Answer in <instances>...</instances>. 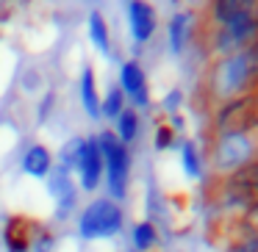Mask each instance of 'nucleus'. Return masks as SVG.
I'll return each instance as SVG.
<instances>
[{
  "label": "nucleus",
  "instance_id": "4468645a",
  "mask_svg": "<svg viewBox=\"0 0 258 252\" xmlns=\"http://www.w3.org/2000/svg\"><path fill=\"white\" fill-rule=\"evenodd\" d=\"M75 89H78V100L84 114L92 122H100V89H97V75L92 67H84L75 80Z\"/></svg>",
  "mask_w": 258,
  "mask_h": 252
},
{
  "label": "nucleus",
  "instance_id": "b1692460",
  "mask_svg": "<svg viewBox=\"0 0 258 252\" xmlns=\"http://www.w3.org/2000/svg\"><path fill=\"white\" fill-rule=\"evenodd\" d=\"M50 108H56V92H47L45 97H42V103H39V108H36V122H47V117H50Z\"/></svg>",
  "mask_w": 258,
  "mask_h": 252
},
{
  "label": "nucleus",
  "instance_id": "dca6fc26",
  "mask_svg": "<svg viewBox=\"0 0 258 252\" xmlns=\"http://www.w3.org/2000/svg\"><path fill=\"white\" fill-rule=\"evenodd\" d=\"M178 161H180V169H183V175L189 180H203V175L208 169L206 166V150L195 139H189V136H183L178 144Z\"/></svg>",
  "mask_w": 258,
  "mask_h": 252
},
{
  "label": "nucleus",
  "instance_id": "1a4fd4ad",
  "mask_svg": "<svg viewBox=\"0 0 258 252\" xmlns=\"http://www.w3.org/2000/svg\"><path fill=\"white\" fill-rule=\"evenodd\" d=\"M125 20H128V34L136 47H147L158 31V12L147 0H131L125 6Z\"/></svg>",
  "mask_w": 258,
  "mask_h": 252
},
{
  "label": "nucleus",
  "instance_id": "ddd939ff",
  "mask_svg": "<svg viewBox=\"0 0 258 252\" xmlns=\"http://www.w3.org/2000/svg\"><path fill=\"white\" fill-rule=\"evenodd\" d=\"M42 224H36L34 219H17L12 216L3 227V246L6 252H34V241L39 235Z\"/></svg>",
  "mask_w": 258,
  "mask_h": 252
},
{
  "label": "nucleus",
  "instance_id": "6ab92c4d",
  "mask_svg": "<svg viewBox=\"0 0 258 252\" xmlns=\"http://www.w3.org/2000/svg\"><path fill=\"white\" fill-rule=\"evenodd\" d=\"M84 144H86V136H84V133L70 136V139L64 141L61 147H58L56 163H58L61 169H67L70 175H75V169H78V161H81V152H84Z\"/></svg>",
  "mask_w": 258,
  "mask_h": 252
},
{
  "label": "nucleus",
  "instance_id": "9d476101",
  "mask_svg": "<svg viewBox=\"0 0 258 252\" xmlns=\"http://www.w3.org/2000/svg\"><path fill=\"white\" fill-rule=\"evenodd\" d=\"M200 31V17L191 9H180L167 20V50L172 56H183L191 45L197 42Z\"/></svg>",
  "mask_w": 258,
  "mask_h": 252
},
{
  "label": "nucleus",
  "instance_id": "20e7f679",
  "mask_svg": "<svg viewBox=\"0 0 258 252\" xmlns=\"http://www.w3.org/2000/svg\"><path fill=\"white\" fill-rule=\"evenodd\" d=\"M214 189H217V194H214L217 208L219 211H233L236 219H239L252 202H258V161L239 169L230 178L217 180Z\"/></svg>",
  "mask_w": 258,
  "mask_h": 252
},
{
  "label": "nucleus",
  "instance_id": "f8f14e48",
  "mask_svg": "<svg viewBox=\"0 0 258 252\" xmlns=\"http://www.w3.org/2000/svg\"><path fill=\"white\" fill-rule=\"evenodd\" d=\"M53 166H56V155L42 141H31L23 150V155H20V172L31 180H42L45 183L47 175L53 172Z\"/></svg>",
  "mask_w": 258,
  "mask_h": 252
},
{
  "label": "nucleus",
  "instance_id": "5701e85b",
  "mask_svg": "<svg viewBox=\"0 0 258 252\" xmlns=\"http://www.w3.org/2000/svg\"><path fill=\"white\" fill-rule=\"evenodd\" d=\"M233 227L241 230V233H247V235H255V238H258V202H252V205L247 208V211L241 213L239 219H233Z\"/></svg>",
  "mask_w": 258,
  "mask_h": 252
},
{
  "label": "nucleus",
  "instance_id": "0eeeda50",
  "mask_svg": "<svg viewBox=\"0 0 258 252\" xmlns=\"http://www.w3.org/2000/svg\"><path fill=\"white\" fill-rule=\"evenodd\" d=\"M45 186H47V194H50V200H53V219H56V222L73 219L75 213H78V202H81V189H78V183H75V178L67 169H61L56 163L53 172L47 175Z\"/></svg>",
  "mask_w": 258,
  "mask_h": 252
},
{
  "label": "nucleus",
  "instance_id": "f3484780",
  "mask_svg": "<svg viewBox=\"0 0 258 252\" xmlns=\"http://www.w3.org/2000/svg\"><path fill=\"white\" fill-rule=\"evenodd\" d=\"M161 246V233L153 219H139L131 224V252H156Z\"/></svg>",
  "mask_w": 258,
  "mask_h": 252
},
{
  "label": "nucleus",
  "instance_id": "9b49d317",
  "mask_svg": "<svg viewBox=\"0 0 258 252\" xmlns=\"http://www.w3.org/2000/svg\"><path fill=\"white\" fill-rule=\"evenodd\" d=\"M258 17V0H214L203 9V25H228Z\"/></svg>",
  "mask_w": 258,
  "mask_h": 252
},
{
  "label": "nucleus",
  "instance_id": "39448f33",
  "mask_svg": "<svg viewBox=\"0 0 258 252\" xmlns=\"http://www.w3.org/2000/svg\"><path fill=\"white\" fill-rule=\"evenodd\" d=\"M117 86L125 95L131 108L136 111H147L153 106V95H150V78L147 69L139 58H125L117 67Z\"/></svg>",
  "mask_w": 258,
  "mask_h": 252
},
{
  "label": "nucleus",
  "instance_id": "6e6552de",
  "mask_svg": "<svg viewBox=\"0 0 258 252\" xmlns=\"http://www.w3.org/2000/svg\"><path fill=\"white\" fill-rule=\"evenodd\" d=\"M75 183L84 194H97L103 189V152L95 133L86 136L84 152H81L78 169H75Z\"/></svg>",
  "mask_w": 258,
  "mask_h": 252
},
{
  "label": "nucleus",
  "instance_id": "423d86ee",
  "mask_svg": "<svg viewBox=\"0 0 258 252\" xmlns=\"http://www.w3.org/2000/svg\"><path fill=\"white\" fill-rule=\"evenodd\" d=\"M225 130H258V95L214 108L211 133H225Z\"/></svg>",
  "mask_w": 258,
  "mask_h": 252
},
{
  "label": "nucleus",
  "instance_id": "aec40b11",
  "mask_svg": "<svg viewBox=\"0 0 258 252\" xmlns=\"http://www.w3.org/2000/svg\"><path fill=\"white\" fill-rule=\"evenodd\" d=\"M125 108H128V100H125V95L119 92V86L117 83H108L106 92L100 95V119L114 122Z\"/></svg>",
  "mask_w": 258,
  "mask_h": 252
},
{
  "label": "nucleus",
  "instance_id": "a211bd4d",
  "mask_svg": "<svg viewBox=\"0 0 258 252\" xmlns=\"http://www.w3.org/2000/svg\"><path fill=\"white\" fill-rule=\"evenodd\" d=\"M111 133L117 136V139L122 141L125 147H134L136 141H139V136H142V114L136 111V108L128 106V108H125V111L111 122Z\"/></svg>",
  "mask_w": 258,
  "mask_h": 252
},
{
  "label": "nucleus",
  "instance_id": "7ed1b4c3",
  "mask_svg": "<svg viewBox=\"0 0 258 252\" xmlns=\"http://www.w3.org/2000/svg\"><path fill=\"white\" fill-rule=\"evenodd\" d=\"M95 136H97V144H100V152H103V189H106V197H111L114 202L122 205L131 194L134 152H131V147H125L111 133V128H100Z\"/></svg>",
  "mask_w": 258,
  "mask_h": 252
},
{
  "label": "nucleus",
  "instance_id": "4be33fe9",
  "mask_svg": "<svg viewBox=\"0 0 258 252\" xmlns=\"http://www.w3.org/2000/svg\"><path fill=\"white\" fill-rule=\"evenodd\" d=\"M183 103H186V95H183V89H169L167 95L161 97V114H164V119L167 117H175V114H183Z\"/></svg>",
  "mask_w": 258,
  "mask_h": 252
},
{
  "label": "nucleus",
  "instance_id": "f257e3e1",
  "mask_svg": "<svg viewBox=\"0 0 258 252\" xmlns=\"http://www.w3.org/2000/svg\"><path fill=\"white\" fill-rule=\"evenodd\" d=\"M197 92L208 106V111L225 106V103L258 95V42L239 53L211 58L203 69Z\"/></svg>",
  "mask_w": 258,
  "mask_h": 252
},
{
  "label": "nucleus",
  "instance_id": "f03ea898",
  "mask_svg": "<svg viewBox=\"0 0 258 252\" xmlns=\"http://www.w3.org/2000/svg\"><path fill=\"white\" fill-rule=\"evenodd\" d=\"M125 230V208L106 194H95L75 213V235L81 241H111Z\"/></svg>",
  "mask_w": 258,
  "mask_h": 252
},
{
  "label": "nucleus",
  "instance_id": "2eb2a0df",
  "mask_svg": "<svg viewBox=\"0 0 258 252\" xmlns=\"http://www.w3.org/2000/svg\"><path fill=\"white\" fill-rule=\"evenodd\" d=\"M86 34L89 42L100 56L114 58V39H111V28H108V20L100 9H92L89 17H86Z\"/></svg>",
  "mask_w": 258,
  "mask_h": 252
},
{
  "label": "nucleus",
  "instance_id": "412c9836",
  "mask_svg": "<svg viewBox=\"0 0 258 252\" xmlns=\"http://www.w3.org/2000/svg\"><path fill=\"white\" fill-rule=\"evenodd\" d=\"M178 144H180V136L175 133V130L167 125V119L161 117L156 122V130H153V150L156 152H169V150H175Z\"/></svg>",
  "mask_w": 258,
  "mask_h": 252
}]
</instances>
